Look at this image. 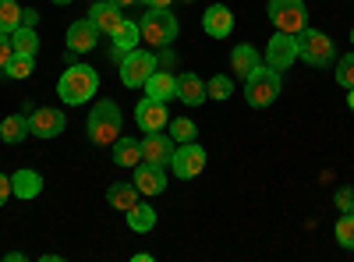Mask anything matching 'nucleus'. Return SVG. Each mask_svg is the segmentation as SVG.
Here are the masks:
<instances>
[{"label": "nucleus", "instance_id": "obj_1", "mask_svg": "<svg viewBox=\"0 0 354 262\" xmlns=\"http://www.w3.org/2000/svg\"><path fill=\"white\" fill-rule=\"evenodd\" d=\"M96 89H100V75L88 68V64H71L61 75V82H57V96H61L68 106L88 103V100L96 96Z\"/></svg>", "mask_w": 354, "mask_h": 262}, {"label": "nucleus", "instance_id": "obj_2", "mask_svg": "<svg viewBox=\"0 0 354 262\" xmlns=\"http://www.w3.org/2000/svg\"><path fill=\"white\" fill-rule=\"evenodd\" d=\"M121 106H117L113 100H100L93 106V113H88L85 121V131H88V142L93 145H113L117 138H121Z\"/></svg>", "mask_w": 354, "mask_h": 262}, {"label": "nucleus", "instance_id": "obj_3", "mask_svg": "<svg viewBox=\"0 0 354 262\" xmlns=\"http://www.w3.org/2000/svg\"><path fill=\"white\" fill-rule=\"evenodd\" d=\"M277 96H280V71L270 68V64H266V68L259 64V68L245 78V100H248V106L262 110V106L277 103Z\"/></svg>", "mask_w": 354, "mask_h": 262}, {"label": "nucleus", "instance_id": "obj_4", "mask_svg": "<svg viewBox=\"0 0 354 262\" xmlns=\"http://www.w3.org/2000/svg\"><path fill=\"white\" fill-rule=\"evenodd\" d=\"M298 39V57L312 68H330L337 61V50H333V39L326 32H319V28H305V32L294 36Z\"/></svg>", "mask_w": 354, "mask_h": 262}, {"label": "nucleus", "instance_id": "obj_5", "mask_svg": "<svg viewBox=\"0 0 354 262\" xmlns=\"http://www.w3.org/2000/svg\"><path fill=\"white\" fill-rule=\"evenodd\" d=\"M138 28H142V39L149 46H170L177 39V18L167 8H145Z\"/></svg>", "mask_w": 354, "mask_h": 262}, {"label": "nucleus", "instance_id": "obj_6", "mask_svg": "<svg viewBox=\"0 0 354 262\" xmlns=\"http://www.w3.org/2000/svg\"><path fill=\"white\" fill-rule=\"evenodd\" d=\"M270 21L287 36H298L308 28V11L305 0H270Z\"/></svg>", "mask_w": 354, "mask_h": 262}, {"label": "nucleus", "instance_id": "obj_7", "mask_svg": "<svg viewBox=\"0 0 354 262\" xmlns=\"http://www.w3.org/2000/svg\"><path fill=\"white\" fill-rule=\"evenodd\" d=\"M156 71V53H149V50H131V53H124V61H121V82L128 85V89H142L145 85V78H149Z\"/></svg>", "mask_w": 354, "mask_h": 262}, {"label": "nucleus", "instance_id": "obj_8", "mask_svg": "<svg viewBox=\"0 0 354 262\" xmlns=\"http://www.w3.org/2000/svg\"><path fill=\"white\" fill-rule=\"evenodd\" d=\"M170 167H174V174L181 181H192V178H198V174L205 170V149L198 142H181L174 149V160H170Z\"/></svg>", "mask_w": 354, "mask_h": 262}, {"label": "nucleus", "instance_id": "obj_9", "mask_svg": "<svg viewBox=\"0 0 354 262\" xmlns=\"http://www.w3.org/2000/svg\"><path fill=\"white\" fill-rule=\"evenodd\" d=\"M64 128H68V118L57 106H36L28 113V131L36 138H57Z\"/></svg>", "mask_w": 354, "mask_h": 262}, {"label": "nucleus", "instance_id": "obj_10", "mask_svg": "<svg viewBox=\"0 0 354 262\" xmlns=\"http://www.w3.org/2000/svg\"><path fill=\"white\" fill-rule=\"evenodd\" d=\"M174 149H177V142H174L170 135H163V131H145V138H142V160H145V163L170 167Z\"/></svg>", "mask_w": 354, "mask_h": 262}, {"label": "nucleus", "instance_id": "obj_11", "mask_svg": "<svg viewBox=\"0 0 354 262\" xmlns=\"http://www.w3.org/2000/svg\"><path fill=\"white\" fill-rule=\"evenodd\" d=\"M294 61H298V39L287 36V32H277L266 46V64L277 68V71H287Z\"/></svg>", "mask_w": 354, "mask_h": 262}, {"label": "nucleus", "instance_id": "obj_12", "mask_svg": "<svg viewBox=\"0 0 354 262\" xmlns=\"http://www.w3.org/2000/svg\"><path fill=\"white\" fill-rule=\"evenodd\" d=\"M167 121H170V113H167V103H160V100L145 96V100L135 106V124H138L142 131H163Z\"/></svg>", "mask_w": 354, "mask_h": 262}, {"label": "nucleus", "instance_id": "obj_13", "mask_svg": "<svg viewBox=\"0 0 354 262\" xmlns=\"http://www.w3.org/2000/svg\"><path fill=\"white\" fill-rule=\"evenodd\" d=\"M135 188H138L142 195H160V191H167V170L142 160V163L135 167Z\"/></svg>", "mask_w": 354, "mask_h": 262}, {"label": "nucleus", "instance_id": "obj_14", "mask_svg": "<svg viewBox=\"0 0 354 262\" xmlns=\"http://www.w3.org/2000/svg\"><path fill=\"white\" fill-rule=\"evenodd\" d=\"M88 21H93V25L100 28V32L113 36L117 28H121L124 15H121V8H117L113 0H100V4H93V8H88Z\"/></svg>", "mask_w": 354, "mask_h": 262}, {"label": "nucleus", "instance_id": "obj_15", "mask_svg": "<svg viewBox=\"0 0 354 262\" xmlns=\"http://www.w3.org/2000/svg\"><path fill=\"white\" fill-rule=\"evenodd\" d=\"M202 28H205L213 39H227V36L234 32V11L223 8V4H213L209 11L202 15Z\"/></svg>", "mask_w": 354, "mask_h": 262}, {"label": "nucleus", "instance_id": "obj_16", "mask_svg": "<svg viewBox=\"0 0 354 262\" xmlns=\"http://www.w3.org/2000/svg\"><path fill=\"white\" fill-rule=\"evenodd\" d=\"M96 39H100V28L88 21V18L71 21V28H68V50L71 53H88V50L96 46Z\"/></svg>", "mask_w": 354, "mask_h": 262}, {"label": "nucleus", "instance_id": "obj_17", "mask_svg": "<svg viewBox=\"0 0 354 262\" xmlns=\"http://www.w3.org/2000/svg\"><path fill=\"white\" fill-rule=\"evenodd\" d=\"M145 96L160 100V103L177 100V78H174L170 71H153L149 78H145Z\"/></svg>", "mask_w": 354, "mask_h": 262}, {"label": "nucleus", "instance_id": "obj_18", "mask_svg": "<svg viewBox=\"0 0 354 262\" xmlns=\"http://www.w3.org/2000/svg\"><path fill=\"white\" fill-rule=\"evenodd\" d=\"M177 100L188 103V106H198V103L205 100V82H202L195 71L177 75Z\"/></svg>", "mask_w": 354, "mask_h": 262}, {"label": "nucleus", "instance_id": "obj_19", "mask_svg": "<svg viewBox=\"0 0 354 262\" xmlns=\"http://www.w3.org/2000/svg\"><path fill=\"white\" fill-rule=\"evenodd\" d=\"M11 191H15V198H36L43 191V178L36 170H15L11 174Z\"/></svg>", "mask_w": 354, "mask_h": 262}, {"label": "nucleus", "instance_id": "obj_20", "mask_svg": "<svg viewBox=\"0 0 354 262\" xmlns=\"http://www.w3.org/2000/svg\"><path fill=\"white\" fill-rule=\"evenodd\" d=\"M113 163L117 167H138L142 163V142L121 135V138L113 142Z\"/></svg>", "mask_w": 354, "mask_h": 262}, {"label": "nucleus", "instance_id": "obj_21", "mask_svg": "<svg viewBox=\"0 0 354 262\" xmlns=\"http://www.w3.org/2000/svg\"><path fill=\"white\" fill-rule=\"evenodd\" d=\"M230 64H234V75H238V78H248V75H252L262 61H259L255 46L241 43V46H234V53H230Z\"/></svg>", "mask_w": 354, "mask_h": 262}, {"label": "nucleus", "instance_id": "obj_22", "mask_svg": "<svg viewBox=\"0 0 354 262\" xmlns=\"http://www.w3.org/2000/svg\"><path fill=\"white\" fill-rule=\"evenodd\" d=\"M138 195H142V191H138L135 185H124V181L106 188V202H110L113 209H121V213H128L131 206H138Z\"/></svg>", "mask_w": 354, "mask_h": 262}, {"label": "nucleus", "instance_id": "obj_23", "mask_svg": "<svg viewBox=\"0 0 354 262\" xmlns=\"http://www.w3.org/2000/svg\"><path fill=\"white\" fill-rule=\"evenodd\" d=\"M138 39H142V28H138V21H121V28L113 32V50L117 53H131L135 46H138Z\"/></svg>", "mask_w": 354, "mask_h": 262}, {"label": "nucleus", "instance_id": "obj_24", "mask_svg": "<svg viewBox=\"0 0 354 262\" xmlns=\"http://www.w3.org/2000/svg\"><path fill=\"white\" fill-rule=\"evenodd\" d=\"M128 227L135 230V234H149V230L156 227V209L153 206H142V202H138V206H131L128 209Z\"/></svg>", "mask_w": 354, "mask_h": 262}, {"label": "nucleus", "instance_id": "obj_25", "mask_svg": "<svg viewBox=\"0 0 354 262\" xmlns=\"http://www.w3.org/2000/svg\"><path fill=\"white\" fill-rule=\"evenodd\" d=\"M11 43H15V53H21V57H36V50H39L36 28H28V25H18V28H15Z\"/></svg>", "mask_w": 354, "mask_h": 262}, {"label": "nucleus", "instance_id": "obj_26", "mask_svg": "<svg viewBox=\"0 0 354 262\" xmlns=\"http://www.w3.org/2000/svg\"><path fill=\"white\" fill-rule=\"evenodd\" d=\"M25 135H28V118H21V113H11V118L0 121V138H4L8 145L21 142Z\"/></svg>", "mask_w": 354, "mask_h": 262}, {"label": "nucleus", "instance_id": "obj_27", "mask_svg": "<svg viewBox=\"0 0 354 262\" xmlns=\"http://www.w3.org/2000/svg\"><path fill=\"white\" fill-rule=\"evenodd\" d=\"M18 25H21V8H18V0H0V32L11 36Z\"/></svg>", "mask_w": 354, "mask_h": 262}, {"label": "nucleus", "instance_id": "obj_28", "mask_svg": "<svg viewBox=\"0 0 354 262\" xmlns=\"http://www.w3.org/2000/svg\"><path fill=\"white\" fill-rule=\"evenodd\" d=\"M167 135L181 145V142H195V135H198V128H195V121H188V118H177V121H167Z\"/></svg>", "mask_w": 354, "mask_h": 262}, {"label": "nucleus", "instance_id": "obj_29", "mask_svg": "<svg viewBox=\"0 0 354 262\" xmlns=\"http://www.w3.org/2000/svg\"><path fill=\"white\" fill-rule=\"evenodd\" d=\"M230 93H234V82L227 75H213L209 85H205V96L209 100H230Z\"/></svg>", "mask_w": 354, "mask_h": 262}, {"label": "nucleus", "instance_id": "obj_30", "mask_svg": "<svg viewBox=\"0 0 354 262\" xmlns=\"http://www.w3.org/2000/svg\"><path fill=\"white\" fill-rule=\"evenodd\" d=\"M337 241H340V248L354 252V213H344L337 220Z\"/></svg>", "mask_w": 354, "mask_h": 262}, {"label": "nucleus", "instance_id": "obj_31", "mask_svg": "<svg viewBox=\"0 0 354 262\" xmlns=\"http://www.w3.org/2000/svg\"><path fill=\"white\" fill-rule=\"evenodd\" d=\"M4 75H8V78H28V75H32V57L15 53L11 61H8V68H4Z\"/></svg>", "mask_w": 354, "mask_h": 262}, {"label": "nucleus", "instance_id": "obj_32", "mask_svg": "<svg viewBox=\"0 0 354 262\" xmlns=\"http://www.w3.org/2000/svg\"><path fill=\"white\" fill-rule=\"evenodd\" d=\"M337 82L344 85V89H354V53H347V57L337 61Z\"/></svg>", "mask_w": 354, "mask_h": 262}, {"label": "nucleus", "instance_id": "obj_33", "mask_svg": "<svg viewBox=\"0 0 354 262\" xmlns=\"http://www.w3.org/2000/svg\"><path fill=\"white\" fill-rule=\"evenodd\" d=\"M11 57H15V43H11V36L0 32V68H8Z\"/></svg>", "mask_w": 354, "mask_h": 262}, {"label": "nucleus", "instance_id": "obj_34", "mask_svg": "<svg viewBox=\"0 0 354 262\" xmlns=\"http://www.w3.org/2000/svg\"><path fill=\"white\" fill-rule=\"evenodd\" d=\"M337 206H340L344 213H354V188H340V191H337Z\"/></svg>", "mask_w": 354, "mask_h": 262}, {"label": "nucleus", "instance_id": "obj_35", "mask_svg": "<svg viewBox=\"0 0 354 262\" xmlns=\"http://www.w3.org/2000/svg\"><path fill=\"white\" fill-rule=\"evenodd\" d=\"M36 21H39V11H36V8H21V25L36 28Z\"/></svg>", "mask_w": 354, "mask_h": 262}, {"label": "nucleus", "instance_id": "obj_36", "mask_svg": "<svg viewBox=\"0 0 354 262\" xmlns=\"http://www.w3.org/2000/svg\"><path fill=\"white\" fill-rule=\"evenodd\" d=\"M8 195H15L11 191V178H8V174H0V206L8 202Z\"/></svg>", "mask_w": 354, "mask_h": 262}, {"label": "nucleus", "instance_id": "obj_37", "mask_svg": "<svg viewBox=\"0 0 354 262\" xmlns=\"http://www.w3.org/2000/svg\"><path fill=\"white\" fill-rule=\"evenodd\" d=\"M138 4H145V8H170L174 0H138Z\"/></svg>", "mask_w": 354, "mask_h": 262}, {"label": "nucleus", "instance_id": "obj_38", "mask_svg": "<svg viewBox=\"0 0 354 262\" xmlns=\"http://www.w3.org/2000/svg\"><path fill=\"white\" fill-rule=\"evenodd\" d=\"M117 8H131V4H138V0H113Z\"/></svg>", "mask_w": 354, "mask_h": 262}, {"label": "nucleus", "instance_id": "obj_39", "mask_svg": "<svg viewBox=\"0 0 354 262\" xmlns=\"http://www.w3.org/2000/svg\"><path fill=\"white\" fill-rule=\"evenodd\" d=\"M347 106L354 110V89H347Z\"/></svg>", "mask_w": 354, "mask_h": 262}, {"label": "nucleus", "instance_id": "obj_40", "mask_svg": "<svg viewBox=\"0 0 354 262\" xmlns=\"http://www.w3.org/2000/svg\"><path fill=\"white\" fill-rule=\"evenodd\" d=\"M53 4H71V0H53Z\"/></svg>", "mask_w": 354, "mask_h": 262}, {"label": "nucleus", "instance_id": "obj_41", "mask_svg": "<svg viewBox=\"0 0 354 262\" xmlns=\"http://www.w3.org/2000/svg\"><path fill=\"white\" fill-rule=\"evenodd\" d=\"M351 43H354V28H351Z\"/></svg>", "mask_w": 354, "mask_h": 262}, {"label": "nucleus", "instance_id": "obj_42", "mask_svg": "<svg viewBox=\"0 0 354 262\" xmlns=\"http://www.w3.org/2000/svg\"><path fill=\"white\" fill-rule=\"evenodd\" d=\"M185 4H192V0H185Z\"/></svg>", "mask_w": 354, "mask_h": 262}]
</instances>
